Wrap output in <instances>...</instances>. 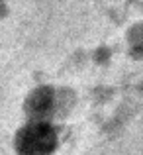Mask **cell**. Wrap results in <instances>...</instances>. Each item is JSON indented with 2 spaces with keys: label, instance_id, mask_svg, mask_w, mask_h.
Wrapping results in <instances>:
<instances>
[{
  "label": "cell",
  "instance_id": "obj_1",
  "mask_svg": "<svg viewBox=\"0 0 143 155\" xmlns=\"http://www.w3.org/2000/svg\"><path fill=\"white\" fill-rule=\"evenodd\" d=\"M55 132L47 124L30 126L20 136V151L24 155H47L55 147Z\"/></svg>",
  "mask_w": 143,
  "mask_h": 155
},
{
  "label": "cell",
  "instance_id": "obj_2",
  "mask_svg": "<svg viewBox=\"0 0 143 155\" xmlns=\"http://www.w3.org/2000/svg\"><path fill=\"white\" fill-rule=\"evenodd\" d=\"M49 106H51V94H49L47 91L37 92V94L34 96V100H31V110H34V112L49 110Z\"/></svg>",
  "mask_w": 143,
  "mask_h": 155
}]
</instances>
